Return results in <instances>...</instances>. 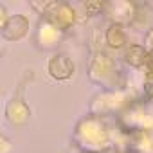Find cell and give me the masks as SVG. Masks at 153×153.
Returning <instances> with one entry per match:
<instances>
[{
  "label": "cell",
  "instance_id": "1",
  "mask_svg": "<svg viewBox=\"0 0 153 153\" xmlns=\"http://www.w3.org/2000/svg\"><path fill=\"white\" fill-rule=\"evenodd\" d=\"M106 43L112 49H123V47H126V33H124L123 24L115 22V24H112L106 29Z\"/></svg>",
  "mask_w": 153,
  "mask_h": 153
},
{
  "label": "cell",
  "instance_id": "2",
  "mask_svg": "<svg viewBox=\"0 0 153 153\" xmlns=\"http://www.w3.org/2000/svg\"><path fill=\"white\" fill-rule=\"evenodd\" d=\"M146 54L148 51L144 49V45H139V43H133L126 49V54H124V59L130 67L133 68H140L146 61Z\"/></svg>",
  "mask_w": 153,
  "mask_h": 153
},
{
  "label": "cell",
  "instance_id": "3",
  "mask_svg": "<svg viewBox=\"0 0 153 153\" xmlns=\"http://www.w3.org/2000/svg\"><path fill=\"white\" fill-rule=\"evenodd\" d=\"M51 70H52V74L56 76V78L65 79V78H68V76L72 74L74 67H72V63H70L67 58H63V56H56V59H54L52 65H51Z\"/></svg>",
  "mask_w": 153,
  "mask_h": 153
},
{
  "label": "cell",
  "instance_id": "4",
  "mask_svg": "<svg viewBox=\"0 0 153 153\" xmlns=\"http://www.w3.org/2000/svg\"><path fill=\"white\" fill-rule=\"evenodd\" d=\"M144 70H146V78L148 79H153V49L148 51L146 54V61H144Z\"/></svg>",
  "mask_w": 153,
  "mask_h": 153
},
{
  "label": "cell",
  "instance_id": "5",
  "mask_svg": "<svg viewBox=\"0 0 153 153\" xmlns=\"http://www.w3.org/2000/svg\"><path fill=\"white\" fill-rule=\"evenodd\" d=\"M144 49L146 51H151L153 49V27L148 29V33L144 34Z\"/></svg>",
  "mask_w": 153,
  "mask_h": 153
}]
</instances>
